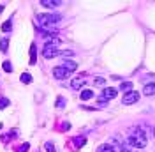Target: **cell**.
<instances>
[{"mask_svg":"<svg viewBox=\"0 0 155 152\" xmlns=\"http://www.w3.org/2000/svg\"><path fill=\"white\" fill-rule=\"evenodd\" d=\"M62 19L60 14H55V12H41L35 16V23H37L39 29H51L55 27L58 21Z\"/></svg>","mask_w":155,"mask_h":152,"instance_id":"obj_1","label":"cell"},{"mask_svg":"<svg viewBox=\"0 0 155 152\" xmlns=\"http://www.w3.org/2000/svg\"><path fill=\"white\" fill-rule=\"evenodd\" d=\"M146 142H148L146 133L141 129V127H134V129H130V133H129V143H130L132 147H136V149H145Z\"/></svg>","mask_w":155,"mask_h":152,"instance_id":"obj_2","label":"cell"},{"mask_svg":"<svg viewBox=\"0 0 155 152\" xmlns=\"http://www.w3.org/2000/svg\"><path fill=\"white\" fill-rule=\"evenodd\" d=\"M58 46H60L58 37L48 39V41H46V44H44V48H42V57H44V58H55V57H58V55H60Z\"/></svg>","mask_w":155,"mask_h":152,"instance_id":"obj_3","label":"cell"},{"mask_svg":"<svg viewBox=\"0 0 155 152\" xmlns=\"http://www.w3.org/2000/svg\"><path fill=\"white\" fill-rule=\"evenodd\" d=\"M137 101H139V92H136V90L125 92L124 97H122V103H124V105H134Z\"/></svg>","mask_w":155,"mask_h":152,"instance_id":"obj_4","label":"cell"},{"mask_svg":"<svg viewBox=\"0 0 155 152\" xmlns=\"http://www.w3.org/2000/svg\"><path fill=\"white\" fill-rule=\"evenodd\" d=\"M116 95H118V90L113 88V87H107L102 90V94H101V99H104V101H111V99H115Z\"/></svg>","mask_w":155,"mask_h":152,"instance_id":"obj_5","label":"cell"},{"mask_svg":"<svg viewBox=\"0 0 155 152\" xmlns=\"http://www.w3.org/2000/svg\"><path fill=\"white\" fill-rule=\"evenodd\" d=\"M85 83H87V78H85V74H81V76H78V78H72L71 87H72L74 90H79V88L85 87Z\"/></svg>","mask_w":155,"mask_h":152,"instance_id":"obj_6","label":"cell"},{"mask_svg":"<svg viewBox=\"0 0 155 152\" xmlns=\"http://www.w3.org/2000/svg\"><path fill=\"white\" fill-rule=\"evenodd\" d=\"M53 76H55L57 80H64V78H69V76H71V73H69V71H65L62 66H57V67H53Z\"/></svg>","mask_w":155,"mask_h":152,"instance_id":"obj_7","label":"cell"},{"mask_svg":"<svg viewBox=\"0 0 155 152\" xmlns=\"http://www.w3.org/2000/svg\"><path fill=\"white\" fill-rule=\"evenodd\" d=\"M62 67H64L65 71H69V73H74V71L78 69V64L74 62V60H67V58H65V60L62 62Z\"/></svg>","mask_w":155,"mask_h":152,"instance_id":"obj_8","label":"cell"},{"mask_svg":"<svg viewBox=\"0 0 155 152\" xmlns=\"http://www.w3.org/2000/svg\"><path fill=\"white\" fill-rule=\"evenodd\" d=\"M62 2L60 0H41V5L42 7H46V9H55V7H58Z\"/></svg>","mask_w":155,"mask_h":152,"instance_id":"obj_9","label":"cell"},{"mask_svg":"<svg viewBox=\"0 0 155 152\" xmlns=\"http://www.w3.org/2000/svg\"><path fill=\"white\" fill-rule=\"evenodd\" d=\"M94 95H95V92L92 88H85V90H81L79 97H81V101H88V99H94Z\"/></svg>","mask_w":155,"mask_h":152,"instance_id":"obj_10","label":"cell"},{"mask_svg":"<svg viewBox=\"0 0 155 152\" xmlns=\"http://www.w3.org/2000/svg\"><path fill=\"white\" fill-rule=\"evenodd\" d=\"M7 50H9V37L4 36V37L0 39V51L2 53H7Z\"/></svg>","mask_w":155,"mask_h":152,"instance_id":"obj_11","label":"cell"},{"mask_svg":"<svg viewBox=\"0 0 155 152\" xmlns=\"http://www.w3.org/2000/svg\"><path fill=\"white\" fill-rule=\"evenodd\" d=\"M132 88H134L132 81H122V83H120V90H122V92H130Z\"/></svg>","mask_w":155,"mask_h":152,"instance_id":"obj_12","label":"cell"},{"mask_svg":"<svg viewBox=\"0 0 155 152\" xmlns=\"http://www.w3.org/2000/svg\"><path fill=\"white\" fill-rule=\"evenodd\" d=\"M143 92L146 95H155V83H146L145 88H143Z\"/></svg>","mask_w":155,"mask_h":152,"instance_id":"obj_13","label":"cell"},{"mask_svg":"<svg viewBox=\"0 0 155 152\" xmlns=\"http://www.w3.org/2000/svg\"><path fill=\"white\" fill-rule=\"evenodd\" d=\"M35 55H37V50H35V44L30 46V64L34 66L35 64Z\"/></svg>","mask_w":155,"mask_h":152,"instance_id":"obj_14","label":"cell"},{"mask_svg":"<svg viewBox=\"0 0 155 152\" xmlns=\"http://www.w3.org/2000/svg\"><path fill=\"white\" fill-rule=\"evenodd\" d=\"M19 80H21V83H32V74L30 73H23L19 76Z\"/></svg>","mask_w":155,"mask_h":152,"instance_id":"obj_15","label":"cell"},{"mask_svg":"<svg viewBox=\"0 0 155 152\" xmlns=\"http://www.w3.org/2000/svg\"><path fill=\"white\" fill-rule=\"evenodd\" d=\"M28 149H30V143L25 142V143H21V145L16 147V152H28Z\"/></svg>","mask_w":155,"mask_h":152,"instance_id":"obj_16","label":"cell"},{"mask_svg":"<svg viewBox=\"0 0 155 152\" xmlns=\"http://www.w3.org/2000/svg\"><path fill=\"white\" fill-rule=\"evenodd\" d=\"M72 143H74L76 147H83V145L87 143V138H83V136L79 138V136H78V138H74V140H72Z\"/></svg>","mask_w":155,"mask_h":152,"instance_id":"obj_17","label":"cell"},{"mask_svg":"<svg viewBox=\"0 0 155 152\" xmlns=\"http://www.w3.org/2000/svg\"><path fill=\"white\" fill-rule=\"evenodd\" d=\"M44 150H46V152H57V150H55V143H53V142H46V143H44Z\"/></svg>","mask_w":155,"mask_h":152,"instance_id":"obj_18","label":"cell"},{"mask_svg":"<svg viewBox=\"0 0 155 152\" xmlns=\"http://www.w3.org/2000/svg\"><path fill=\"white\" fill-rule=\"evenodd\" d=\"M65 105H67V101H65V97H62V95H58V97H57V108H64Z\"/></svg>","mask_w":155,"mask_h":152,"instance_id":"obj_19","label":"cell"},{"mask_svg":"<svg viewBox=\"0 0 155 152\" xmlns=\"http://www.w3.org/2000/svg\"><path fill=\"white\" fill-rule=\"evenodd\" d=\"M11 105V101L7 97H0V110H4V108H7Z\"/></svg>","mask_w":155,"mask_h":152,"instance_id":"obj_20","label":"cell"},{"mask_svg":"<svg viewBox=\"0 0 155 152\" xmlns=\"http://www.w3.org/2000/svg\"><path fill=\"white\" fill-rule=\"evenodd\" d=\"M16 136H18V129H12V131L9 133V136H4L2 140L5 142V140H12V138H16Z\"/></svg>","mask_w":155,"mask_h":152,"instance_id":"obj_21","label":"cell"},{"mask_svg":"<svg viewBox=\"0 0 155 152\" xmlns=\"http://www.w3.org/2000/svg\"><path fill=\"white\" fill-rule=\"evenodd\" d=\"M11 29H12V23H11V21H4V23H2V30H4V32H11Z\"/></svg>","mask_w":155,"mask_h":152,"instance_id":"obj_22","label":"cell"},{"mask_svg":"<svg viewBox=\"0 0 155 152\" xmlns=\"http://www.w3.org/2000/svg\"><path fill=\"white\" fill-rule=\"evenodd\" d=\"M2 67H4V71H7V73H11V71H12V64H11L9 60H5Z\"/></svg>","mask_w":155,"mask_h":152,"instance_id":"obj_23","label":"cell"},{"mask_svg":"<svg viewBox=\"0 0 155 152\" xmlns=\"http://www.w3.org/2000/svg\"><path fill=\"white\" fill-rule=\"evenodd\" d=\"M97 152H113V150H111V147H109V145H101Z\"/></svg>","mask_w":155,"mask_h":152,"instance_id":"obj_24","label":"cell"},{"mask_svg":"<svg viewBox=\"0 0 155 152\" xmlns=\"http://www.w3.org/2000/svg\"><path fill=\"white\" fill-rule=\"evenodd\" d=\"M104 81H106L104 78H95V80H94V83H95L97 87H102V85H104Z\"/></svg>","mask_w":155,"mask_h":152,"instance_id":"obj_25","label":"cell"},{"mask_svg":"<svg viewBox=\"0 0 155 152\" xmlns=\"http://www.w3.org/2000/svg\"><path fill=\"white\" fill-rule=\"evenodd\" d=\"M106 105H107V101H104V99H101V101H99V108H104Z\"/></svg>","mask_w":155,"mask_h":152,"instance_id":"obj_26","label":"cell"},{"mask_svg":"<svg viewBox=\"0 0 155 152\" xmlns=\"http://www.w3.org/2000/svg\"><path fill=\"white\" fill-rule=\"evenodd\" d=\"M4 9H5V5H0V12H4Z\"/></svg>","mask_w":155,"mask_h":152,"instance_id":"obj_27","label":"cell"},{"mask_svg":"<svg viewBox=\"0 0 155 152\" xmlns=\"http://www.w3.org/2000/svg\"><path fill=\"white\" fill-rule=\"evenodd\" d=\"M153 136H155V129H153Z\"/></svg>","mask_w":155,"mask_h":152,"instance_id":"obj_28","label":"cell"}]
</instances>
